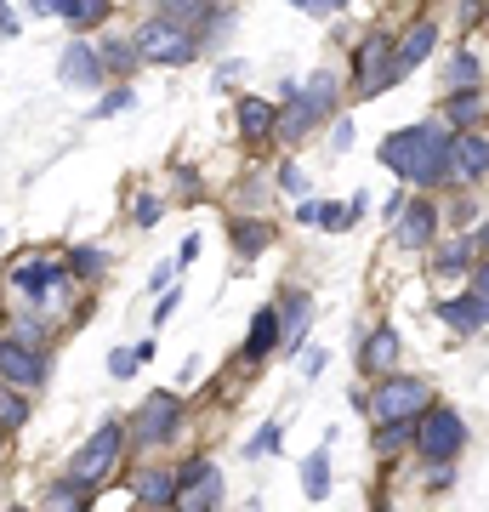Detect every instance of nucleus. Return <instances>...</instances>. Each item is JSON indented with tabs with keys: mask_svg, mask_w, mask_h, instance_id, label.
<instances>
[{
	"mask_svg": "<svg viewBox=\"0 0 489 512\" xmlns=\"http://www.w3.org/2000/svg\"><path fill=\"white\" fill-rule=\"evenodd\" d=\"M279 92H285V109H279V120H273V137H279V143H302L313 126H325V120L308 109V97H302V86H296V80H285Z\"/></svg>",
	"mask_w": 489,
	"mask_h": 512,
	"instance_id": "nucleus-15",
	"label": "nucleus"
},
{
	"mask_svg": "<svg viewBox=\"0 0 489 512\" xmlns=\"http://www.w3.org/2000/svg\"><path fill=\"white\" fill-rule=\"evenodd\" d=\"M273 313H279V348H302L308 342V325H313V296L302 291V285H285V296L273 302Z\"/></svg>",
	"mask_w": 489,
	"mask_h": 512,
	"instance_id": "nucleus-13",
	"label": "nucleus"
},
{
	"mask_svg": "<svg viewBox=\"0 0 489 512\" xmlns=\"http://www.w3.org/2000/svg\"><path fill=\"white\" fill-rule=\"evenodd\" d=\"M273 348H279V313L262 308L251 319V336H245V359H268Z\"/></svg>",
	"mask_w": 489,
	"mask_h": 512,
	"instance_id": "nucleus-28",
	"label": "nucleus"
},
{
	"mask_svg": "<svg viewBox=\"0 0 489 512\" xmlns=\"http://www.w3.org/2000/svg\"><path fill=\"white\" fill-rule=\"evenodd\" d=\"M137 365H143V359H137V348H114L109 353V376H114V382H131V376H137Z\"/></svg>",
	"mask_w": 489,
	"mask_h": 512,
	"instance_id": "nucleus-36",
	"label": "nucleus"
},
{
	"mask_svg": "<svg viewBox=\"0 0 489 512\" xmlns=\"http://www.w3.org/2000/svg\"><path fill=\"white\" fill-rule=\"evenodd\" d=\"M74 274L69 262H23V268H12V291L29 302V308H52L57 291H69Z\"/></svg>",
	"mask_w": 489,
	"mask_h": 512,
	"instance_id": "nucleus-11",
	"label": "nucleus"
},
{
	"mask_svg": "<svg viewBox=\"0 0 489 512\" xmlns=\"http://www.w3.org/2000/svg\"><path fill=\"white\" fill-rule=\"evenodd\" d=\"M194 256H200V234H188V239H182V251H177V268H188Z\"/></svg>",
	"mask_w": 489,
	"mask_h": 512,
	"instance_id": "nucleus-47",
	"label": "nucleus"
},
{
	"mask_svg": "<svg viewBox=\"0 0 489 512\" xmlns=\"http://www.w3.org/2000/svg\"><path fill=\"white\" fill-rule=\"evenodd\" d=\"M268 450H279V421H268V427H262V433H256L251 444H245V456H268Z\"/></svg>",
	"mask_w": 489,
	"mask_h": 512,
	"instance_id": "nucleus-38",
	"label": "nucleus"
},
{
	"mask_svg": "<svg viewBox=\"0 0 489 512\" xmlns=\"http://www.w3.org/2000/svg\"><path fill=\"white\" fill-rule=\"evenodd\" d=\"M97 57H103V69H109V74H131L137 63H143V52H137V40H126V35H103Z\"/></svg>",
	"mask_w": 489,
	"mask_h": 512,
	"instance_id": "nucleus-29",
	"label": "nucleus"
},
{
	"mask_svg": "<svg viewBox=\"0 0 489 512\" xmlns=\"http://www.w3.org/2000/svg\"><path fill=\"white\" fill-rule=\"evenodd\" d=\"M279 188H285L290 200H302V194H308V177H302V171H296V165H279Z\"/></svg>",
	"mask_w": 489,
	"mask_h": 512,
	"instance_id": "nucleus-39",
	"label": "nucleus"
},
{
	"mask_svg": "<svg viewBox=\"0 0 489 512\" xmlns=\"http://www.w3.org/2000/svg\"><path fill=\"white\" fill-rule=\"evenodd\" d=\"M404 444H416V421H376V450L381 456H393Z\"/></svg>",
	"mask_w": 489,
	"mask_h": 512,
	"instance_id": "nucleus-33",
	"label": "nucleus"
},
{
	"mask_svg": "<svg viewBox=\"0 0 489 512\" xmlns=\"http://www.w3.org/2000/svg\"><path fill=\"white\" fill-rule=\"evenodd\" d=\"M370 512H393V507H387V501H376V507H370Z\"/></svg>",
	"mask_w": 489,
	"mask_h": 512,
	"instance_id": "nucleus-55",
	"label": "nucleus"
},
{
	"mask_svg": "<svg viewBox=\"0 0 489 512\" xmlns=\"http://www.w3.org/2000/svg\"><path fill=\"white\" fill-rule=\"evenodd\" d=\"M46 512H91V484L63 473L57 484H46Z\"/></svg>",
	"mask_w": 489,
	"mask_h": 512,
	"instance_id": "nucleus-25",
	"label": "nucleus"
},
{
	"mask_svg": "<svg viewBox=\"0 0 489 512\" xmlns=\"http://www.w3.org/2000/svg\"><path fill=\"white\" fill-rule=\"evenodd\" d=\"M484 92L478 86H467V92H444V126L450 131H472L478 120H484Z\"/></svg>",
	"mask_w": 489,
	"mask_h": 512,
	"instance_id": "nucleus-22",
	"label": "nucleus"
},
{
	"mask_svg": "<svg viewBox=\"0 0 489 512\" xmlns=\"http://www.w3.org/2000/svg\"><path fill=\"white\" fill-rule=\"evenodd\" d=\"M404 205H410V194L399 188V194H387V200H381V217H387V222H399V211H404Z\"/></svg>",
	"mask_w": 489,
	"mask_h": 512,
	"instance_id": "nucleus-44",
	"label": "nucleus"
},
{
	"mask_svg": "<svg viewBox=\"0 0 489 512\" xmlns=\"http://www.w3.org/2000/svg\"><path fill=\"white\" fill-rule=\"evenodd\" d=\"M23 416H29L23 393L18 387H0V427H23Z\"/></svg>",
	"mask_w": 489,
	"mask_h": 512,
	"instance_id": "nucleus-35",
	"label": "nucleus"
},
{
	"mask_svg": "<svg viewBox=\"0 0 489 512\" xmlns=\"http://www.w3.org/2000/svg\"><path fill=\"white\" fill-rule=\"evenodd\" d=\"M472 239H478V251L489 256V222H478V234H472Z\"/></svg>",
	"mask_w": 489,
	"mask_h": 512,
	"instance_id": "nucleus-53",
	"label": "nucleus"
},
{
	"mask_svg": "<svg viewBox=\"0 0 489 512\" xmlns=\"http://www.w3.org/2000/svg\"><path fill=\"white\" fill-rule=\"evenodd\" d=\"M484 80V63L472 52H455L450 63H444V92H467V86H478Z\"/></svg>",
	"mask_w": 489,
	"mask_h": 512,
	"instance_id": "nucleus-30",
	"label": "nucleus"
},
{
	"mask_svg": "<svg viewBox=\"0 0 489 512\" xmlns=\"http://www.w3.org/2000/svg\"><path fill=\"white\" fill-rule=\"evenodd\" d=\"M438 239V205L427 200V194H410V205H404L399 211V222H393V245H399V251H427V245H433Z\"/></svg>",
	"mask_w": 489,
	"mask_h": 512,
	"instance_id": "nucleus-12",
	"label": "nucleus"
},
{
	"mask_svg": "<svg viewBox=\"0 0 489 512\" xmlns=\"http://www.w3.org/2000/svg\"><path fill=\"white\" fill-rule=\"evenodd\" d=\"M103 57H97V46H86V40H74L69 52L57 57V80L63 86H80V92H97L103 86Z\"/></svg>",
	"mask_w": 489,
	"mask_h": 512,
	"instance_id": "nucleus-14",
	"label": "nucleus"
},
{
	"mask_svg": "<svg viewBox=\"0 0 489 512\" xmlns=\"http://www.w3.org/2000/svg\"><path fill=\"white\" fill-rule=\"evenodd\" d=\"M177 302H182V291H160V302H154V325H165V319L177 313Z\"/></svg>",
	"mask_w": 489,
	"mask_h": 512,
	"instance_id": "nucleus-42",
	"label": "nucleus"
},
{
	"mask_svg": "<svg viewBox=\"0 0 489 512\" xmlns=\"http://www.w3.org/2000/svg\"><path fill=\"white\" fill-rule=\"evenodd\" d=\"M109 6L114 0H57V18L69 23L74 35H91V29L109 23Z\"/></svg>",
	"mask_w": 489,
	"mask_h": 512,
	"instance_id": "nucleus-24",
	"label": "nucleus"
},
{
	"mask_svg": "<svg viewBox=\"0 0 489 512\" xmlns=\"http://www.w3.org/2000/svg\"><path fill=\"white\" fill-rule=\"evenodd\" d=\"M137 52H143V63H160V69H182V63H194L200 57V40L188 35V29H177V23H165L148 12L143 23H137Z\"/></svg>",
	"mask_w": 489,
	"mask_h": 512,
	"instance_id": "nucleus-7",
	"label": "nucleus"
},
{
	"mask_svg": "<svg viewBox=\"0 0 489 512\" xmlns=\"http://www.w3.org/2000/svg\"><path fill=\"white\" fill-rule=\"evenodd\" d=\"M18 29H23V18H18V12H12V6H6V0H0V35L12 40V35H18Z\"/></svg>",
	"mask_w": 489,
	"mask_h": 512,
	"instance_id": "nucleus-45",
	"label": "nucleus"
},
{
	"mask_svg": "<svg viewBox=\"0 0 489 512\" xmlns=\"http://www.w3.org/2000/svg\"><path fill=\"white\" fill-rule=\"evenodd\" d=\"M234 114H239V131H245V143H268V137H273V120H279V109H273L268 97H239Z\"/></svg>",
	"mask_w": 489,
	"mask_h": 512,
	"instance_id": "nucleus-20",
	"label": "nucleus"
},
{
	"mask_svg": "<svg viewBox=\"0 0 489 512\" xmlns=\"http://www.w3.org/2000/svg\"><path fill=\"white\" fill-rule=\"evenodd\" d=\"M69 274L86 279V285H91V279H103V274H109V251H103V245H74V251H69Z\"/></svg>",
	"mask_w": 489,
	"mask_h": 512,
	"instance_id": "nucleus-31",
	"label": "nucleus"
},
{
	"mask_svg": "<svg viewBox=\"0 0 489 512\" xmlns=\"http://www.w3.org/2000/svg\"><path fill=\"white\" fill-rule=\"evenodd\" d=\"M29 12L35 18H57V0H29Z\"/></svg>",
	"mask_w": 489,
	"mask_h": 512,
	"instance_id": "nucleus-52",
	"label": "nucleus"
},
{
	"mask_svg": "<svg viewBox=\"0 0 489 512\" xmlns=\"http://www.w3.org/2000/svg\"><path fill=\"white\" fill-rule=\"evenodd\" d=\"M484 18H489V6H484V0H461V29H478Z\"/></svg>",
	"mask_w": 489,
	"mask_h": 512,
	"instance_id": "nucleus-41",
	"label": "nucleus"
},
{
	"mask_svg": "<svg viewBox=\"0 0 489 512\" xmlns=\"http://www.w3.org/2000/svg\"><path fill=\"white\" fill-rule=\"evenodd\" d=\"M137 501H148V507H171V501H177V473H171V467H148V473H137Z\"/></svg>",
	"mask_w": 489,
	"mask_h": 512,
	"instance_id": "nucleus-26",
	"label": "nucleus"
},
{
	"mask_svg": "<svg viewBox=\"0 0 489 512\" xmlns=\"http://www.w3.org/2000/svg\"><path fill=\"white\" fill-rule=\"evenodd\" d=\"M302 97H308V109L319 114V120H330V114H336V97H342V74L336 69H313L308 80H302Z\"/></svg>",
	"mask_w": 489,
	"mask_h": 512,
	"instance_id": "nucleus-23",
	"label": "nucleus"
},
{
	"mask_svg": "<svg viewBox=\"0 0 489 512\" xmlns=\"http://www.w3.org/2000/svg\"><path fill=\"white\" fill-rule=\"evenodd\" d=\"M148 12L165 18V23H177V29H188L200 46H217V40L234 29V12H228V6H211V0H154Z\"/></svg>",
	"mask_w": 489,
	"mask_h": 512,
	"instance_id": "nucleus-8",
	"label": "nucleus"
},
{
	"mask_svg": "<svg viewBox=\"0 0 489 512\" xmlns=\"http://www.w3.org/2000/svg\"><path fill=\"white\" fill-rule=\"evenodd\" d=\"M438 319L450 330H461V336H472V330H489V296L467 291V296H444L438 302Z\"/></svg>",
	"mask_w": 489,
	"mask_h": 512,
	"instance_id": "nucleus-17",
	"label": "nucleus"
},
{
	"mask_svg": "<svg viewBox=\"0 0 489 512\" xmlns=\"http://www.w3.org/2000/svg\"><path fill=\"white\" fill-rule=\"evenodd\" d=\"M347 222H353V217H347V205H336V200L319 205V228H330V234H336V228H347Z\"/></svg>",
	"mask_w": 489,
	"mask_h": 512,
	"instance_id": "nucleus-40",
	"label": "nucleus"
},
{
	"mask_svg": "<svg viewBox=\"0 0 489 512\" xmlns=\"http://www.w3.org/2000/svg\"><path fill=\"white\" fill-rule=\"evenodd\" d=\"M131 217H137V228H154V222L165 217V200H160V194H143V200H137V211H131Z\"/></svg>",
	"mask_w": 489,
	"mask_h": 512,
	"instance_id": "nucleus-37",
	"label": "nucleus"
},
{
	"mask_svg": "<svg viewBox=\"0 0 489 512\" xmlns=\"http://www.w3.org/2000/svg\"><path fill=\"white\" fill-rule=\"evenodd\" d=\"M455 222H478V200H461V205H455Z\"/></svg>",
	"mask_w": 489,
	"mask_h": 512,
	"instance_id": "nucleus-51",
	"label": "nucleus"
},
{
	"mask_svg": "<svg viewBox=\"0 0 489 512\" xmlns=\"http://www.w3.org/2000/svg\"><path fill=\"white\" fill-rule=\"evenodd\" d=\"M120 456H126V421L109 416V421H103V427H97V433H91V439L69 456V478H80V484H91V490H97V484H103V478L120 467Z\"/></svg>",
	"mask_w": 489,
	"mask_h": 512,
	"instance_id": "nucleus-3",
	"label": "nucleus"
},
{
	"mask_svg": "<svg viewBox=\"0 0 489 512\" xmlns=\"http://www.w3.org/2000/svg\"><path fill=\"white\" fill-rule=\"evenodd\" d=\"M404 74L393 69V35L387 29H370L359 40V52H353V97H381L393 92Z\"/></svg>",
	"mask_w": 489,
	"mask_h": 512,
	"instance_id": "nucleus-4",
	"label": "nucleus"
},
{
	"mask_svg": "<svg viewBox=\"0 0 489 512\" xmlns=\"http://www.w3.org/2000/svg\"><path fill=\"white\" fill-rule=\"evenodd\" d=\"M302 490H308V501H325L330 495V450H313L302 461Z\"/></svg>",
	"mask_w": 489,
	"mask_h": 512,
	"instance_id": "nucleus-32",
	"label": "nucleus"
},
{
	"mask_svg": "<svg viewBox=\"0 0 489 512\" xmlns=\"http://www.w3.org/2000/svg\"><path fill=\"white\" fill-rule=\"evenodd\" d=\"M228 239H234V251H239V262H256V256L273 245V222H262V217H239V222H228Z\"/></svg>",
	"mask_w": 489,
	"mask_h": 512,
	"instance_id": "nucleus-21",
	"label": "nucleus"
},
{
	"mask_svg": "<svg viewBox=\"0 0 489 512\" xmlns=\"http://www.w3.org/2000/svg\"><path fill=\"white\" fill-rule=\"evenodd\" d=\"M467 291L489 296V262H472V274H467Z\"/></svg>",
	"mask_w": 489,
	"mask_h": 512,
	"instance_id": "nucleus-43",
	"label": "nucleus"
},
{
	"mask_svg": "<svg viewBox=\"0 0 489 512\" xmlns=\"http://www.w3.org/2000/svg\"><path fill=\"white\" fill-rule=\"evenodd\" d=\"M472 251H478V239H472V234L438 245V251H433V274H472Z\"/></svg>",
	"mask_w": 489,
	"mask_h": 512,
	"instance_id": "nucleus-27",
	"label": "nucleus"
},
{
	"mask_svg": "<svg viewBox=\"0 0 489 512\" xmlns=\"http://www.w3.org/2000/svg\"><path fill=\"white\" fill-rule=\"evenodd\" d=\"M131 103H137V92H131V86H114V92L103 97L97 109H91V120H114V114H126Z\"/></svg>",
	"mask_w": 489,
	"mask_h": 512,
	"instance_id": "nucleus-34",
	"label": "nucleus"
},
{
	"mask_svg": "<svg viewBox=\"0 0 489 512\" xmlns=\"http://www.w3.org/2000/svg\"><path fill=\"white\" fill-rule=\"evenodd\" d=\"M364 211H370V194H353V200H347V217L359 222V217H364Z\"/></svg>",
	"mask_w": 489,
	"mask_h": 512,
	"instance_id": "nucleus-49",
	"label": "nucleus"
},
{
	"mask_svg": "<svg viewBox=\"0 0 489 512\" xmlns=\"http://www.w3.org/2000/svg\"><path fill=\"white\" fill-rule=\"evenodd\" d=\"M296 6H308V0H296Z\"/></svg>",
	"mask_w": 489,
	"mask_h": 512,
	"instance_id": "nucleus-56",
	"label": "nucleus"
},
{
	"mask_svg": "<svg viewBox=\"0 0 489 512\" xmlns=\"http://www.w3.org/2000/svg\"><path fill=\"white\" fill-rule=\"evenodd\" d=\"M376 160L404 177L410 188H438L455 177V131L444 120H416V126L387 131L376 148Z\"/></svg>",
	"mask_w": 489,
	"mask_h": 512,
	"instance_id": "nucleus-1",
	"label": "nucleus"
},
{
	"mask_svg": "<svg viewBox=\"0 0 489 512\" xmlns=\"http://www.w3.org/2000/svg\"><path fill=\"white\" fill-rule=\"evenodd\" d=\"M222 507V473L217 461H182L177 467V501H171V512H217Z\"/></svg>",
	"mask_w": 489,
	"mask_h": 512,
	"instance_id": "nucleus-9",
	"label": "nucleus"
},
{
	"mask_svg": "<svg viewBox=\"0 0 489 512\" xmlns=\"http://www.w3.org/2000/svg\"><path fill=\"white\" fill-rule=\"evenodd\" d=\"M427 404H433V382H427V376H399V370H387L364 410L376 421H416V416H427Z\"/></svg>",
	"mask_w": 489,
	"mask_h": 512,
	"instance_id": "nucleus-2",
	"label": "nucleus"
},
{
	"mask_svg": "<svg viewBox=\"0 0 489 512\" xmlns=\"http://www.w3.org/2000/svg\"><path fill=\"white\" fill-rule=\"evenodd\" d=\"M148 291H171V262H165V268H154V279H148Z\"/></svg>",
	"mask_w": 489,
	"mask_h": 512,
	"instance_id": "nucleus-48",
	"label": "nucleus"
},
{
	"mask_svg": "<svg viewBox=\"0 0 489 512\" xmlns=\"http://www.w3.org/2000/svg\"><path fill=\"white\" fill-rule=\"evenodd\" d=\"M182 433V399L177 393H154L137 404V416L126 421V444L131 450H160Z\"/></svg>",
	"mask_w": 489,
	"mask_h": 512,
	"instance_id": "nucleus-6",
	"label": "nucleus"
},
{
	"mask_svg": "<svg viewBox=\"0 0 489 512\" xmlns=\"http://www.w3.org/2000/svg\"><path fill=\"white\" fill-rule=\"evenodd\" d=\"M455 177H461V183H484L489 177V137L455 131Z\"/></svg>",
	"mask_w": 489,
	"mask_h": 512,
	"instance_id": "nucleus-18",
	"label": "nucleus"
},
{
	"mask_svg": "<svg viewBox=\"0 0 489 512\" xmlns=\"http://www.w3.org/2000/svg\"><path fill=\"white\" fill-rule=\"evenodd\" d=\"M484 23H489V18H484Z\"/></svg>",
	"mask_w": 489,
	"mask_h": 512,
	"instance_id": "nucleus-57",
	"label": "nucleus"
},
{
	"mask_svg": "<svg viewBox=\"0 0 489 512\" xmlns=\"http://www.w3.org/2000/svg\"><path fill=\"white\" fill-rule=\"evenodd\" d=\"M399 330H370V336H364V348H359V365H364V376H387V370L399 365Z\"/></svg>",
	"mask_w": 489,
	"mask_h": 512,
	"instance_id": "nucleus-19",
	"label": "nucleus"
},
{
	"mask_svg": "<svg viewBox=\"0 0 489 512\" xmlns=\"http://www.w3.org/2000/svg\"><path fill=\"white\" fill-rule=\"evenodd\" d=\"M296 222H319V200H302V205H296Z\"/></svg>",
	"mask_w": 489,
	"mask_h": 512,
	"instance_id": "nucleus-50",
	"label": "nucleus"
},
{
	"mask_svg": "<svg viewBox=\"0 0 489 512\" xmlns=\"http://www.w3.org/2000/svg\"><path fill=\"white\" fill-rule=\"evenodd\" d=\"M433 46H438V23H433V18H416L399 40H393V69H399V74H416L421 63L433 57Z\"/></svg>",
	"mask_w": 489,
	"mask_h": 512,
	"instance_id": "nucleus-16",
	"label": "nucleus"
},
{
	"mask_svg": "<svg viewBox=\"0 0 489 512\" xmlns=\"http://www.w3.org/2000/svg\"><path fill=\"white\" fill-rule=\"evenodd\" d=\"M52 376V348L18 342V336H0V382L6 387H40Z\"/></svg>",
	"mask_w": 489,
	"mask_h": 512,
	"instance_id": "nucleus-10",
	"label": "nucleus"
},
{
	"mask_svg": "<svg viewBox=\"0 0 489 512\" xmlns=\"http://www.w3.org/2000/svg\"><path fill=\"white\" fill-rule=\"evenodd\" d=\"M131 512H165V507H148V501H137V507H131Z\"/></svg>",
	"mask_w": 489,
	"mask_h": 512,
	"instance_id": "nucleus-54",
	"label": "nucleus"
},
{
	"mask_svg": "<svg viewBox=\"0 0 489 512\" xmlns=\"http://www.w3.org/2000/svg\"><path fill=\"white\" fill-rule=\"evenodd\" d=\"M353 143V120H336V126H330V148H347Z\"/></svg>",
	"mask_w": 489,
	"mask_h": 512,
	"instance_id": "nucleus-46",
	"label": "nucleus"
},
{
	"mask_svg": "<svg viewBox=\"0 0 489 512\" xmlns=\"http://www.w3.org/2000/svg\"><path fill=\"white\" fill-rule=\"evenodd\" d=\"M467 444V421L455 416L450 404H427V416H416V456L433 467H450Z\"/></svg>",
	"mask_w": 489,
	"mask_h": 512,
	"instance_id": "nucleus-5",
	"label": "nucleus"
}]
</instances>
